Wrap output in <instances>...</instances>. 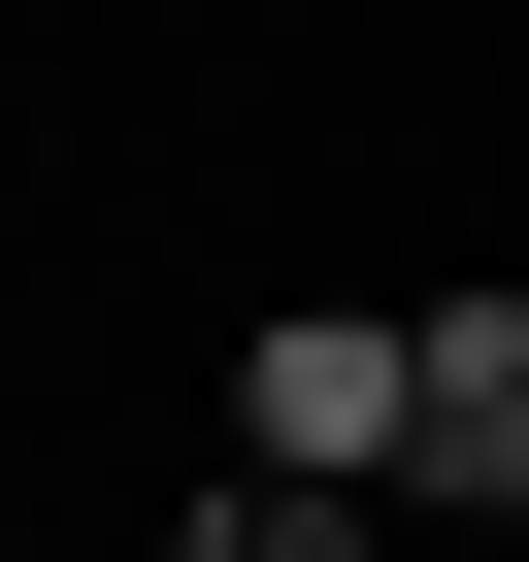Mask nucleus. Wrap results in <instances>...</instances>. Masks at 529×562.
Instances as JSON below:
<instances>
[{"label":"nucleus","mask_w":529,"mask_h":562,"mask_svg":"<svg viewBox=\"0 0 529 562\" xmlns=\"http://www.w3.org/2000/svg\"><path fill=\"white\" fill-rule=\"evenodd\" d=\"M166 562H364L331 496H166Z\"/></svg>","instance_id":"3"},{"label":"nucleus","mask_w":529,"mask_h":562,"mask_svg":"<svg viewBox=\"0 0 529 562\" xmlns=\"http://www.w3.org/2000/svg\"><path fill=\"white\" fill-rule=\"evenodd\" d=\"M397 496H463V529L529 496V331H496V299H430V331H397Z\"/></svg>","instance_id":"2"},{"label":"nucleus","mask_w":529,"mask_h":562,"mask_svg":"<svg viewBox=\"0 0 529 562\" xmlns=\"http://www.w3.org/2000/svg\"><path fill=\"white\" fill-rule=\"evenodd\" d=\"M232 496H397V299H299V331H232Z\"/></svg>","instance_id":"1"}]
</instances>
